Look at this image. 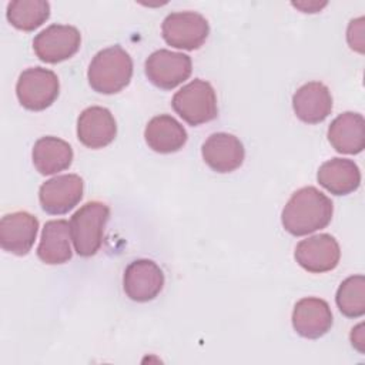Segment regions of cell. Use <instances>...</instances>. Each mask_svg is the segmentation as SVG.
<instances>
[{
  "instance_id": "ffe728a7",
  "label": "cell",
  "mask_w": 365,
  "mask_h": 365,
  "mask_svg": "<svg viewBox=\"0 0 365 365\" xmlns=\"http://www.w3.org/2000/svg\"><path fill=\"white\" fill-rule=\"evenodd\" d=\"M71 231L66 220H51L44 224L40 244L37 247V257L48 265L64 264L73 257L70 247Z\"/></svg>"
},
{
  "instance_id": "2e32d148",
  "label": "cell",
  "mask_w": 365,
  "mask_h": 365,
  "mask_svg": "<svg viewBox=\"0 0 365 365\" xmlns=\"http://www.w3.org/2000/svg\"><path fill=\"white\" fill-rule=\"evenodd\" d=\"M292 108L295 115L307 124L322 123L332 110L331 91L321 81H309L292 96Z\"/></svg>"
},
{
  "instance_id": "5bb4252c",
  "label": "cell",
  "mask_w": 365,
  "mask_h": 365,
  "mask_svg": "<svg viewBox=\"0 0 365 365\" xmlns=\"http://www.w3.org/2000/svg\"><path fill=\"white\" fill-rule=\"evenodd\" d=\"M201 154L212 171L225 174L242 164L245 150L238 137L228 133H214L204 141Z\"/></svg>"
},
{
  "instance_id": "ac0fdd59",
  "label": "cell",
  "mask_w": 365,
  "mask_h": 365,
  "mask_svg": "<svg viewBox=\"0 0 365 365\" xmlns=\"http://www.w3.org/2000/svg\"><path fill=\"white\" fill-rule=\"evenodd\" d=\"M144 138L153 151L171 154L184 147L188 135L185 128L173 115L160 114L147 123Z\"/></svg>"
},
{
  "instance_id": "603a6c76",
  "label": "cell",
  "mask_w": 365,
  "mask_h": 365,
  "mask_svg": "<svg viewBox=\"0 0 365 365\" xmlns=\"http://www.w3.org/2000/svg\"><path fill=\"white\" fill-rule=\"evenodd\" d=\"M336 307L348 318H359L365 314V277L351 275L341 282L335 295Z\"/></svg>"
},
{
  "instance_id": "7402d4cb",
  "label": "cell",
  "mask_w": 365,
  "mask_h": 365,
  "mask_svg": "<svg viewBox=\"0 0 365 365\" xmlns=\"http://www.w3.org/2000/svg\"><path fill=\"white\" fill-rule=\"evenodd\" d=\"M6 16L17 30L33 31L50 17V4L44 0H14L7 4Z\"/></svg>"
},
{
  "instance_id": "9c48e42d",
  "label": "cell",
  "mask_w": 365,
  "mask_h": 365,
  "mask_svg": "<svg viewBox=\"0 0 365 365\" xmlns=\"http://www.w3.org/2000/svg\"><path fill=\"white\" fill-rule=\"evenodd\" d=\"M83 191L84 182L80 175H57L40 185V205L47 214H66L80 202V200L83 198Z\"/></svg>"
},
{
  "instance_id": "6da1fadb",
  "label": "cell",
  "mask_w": 365,
  "mask_h": 365,
  "mask_svg": "<svg viewBox=\"0 0 365 365\" xmlns=\"http://www.w3.org/2000/svg\"><path fill=\"white\" fill-rule=\"evenodd\" d=\"M332 212L331 198L315 187H302L285 204L281 222L287 232L301 237L325 228L332 220Z\"/></svg>"
},
{
  "instance_id": "8fae6325",
  "label": "cell",
  "mask_w": 365,
  "mask_h": 365,
  "mask_svg": "<svg viewBox=\"0 0 365 365\" xmlns=\"http://www.w3.org/2000/svg\"><path fill=\"white\" fill-rule=\"evenodd\" d=\"M163 287V269L151 259H134L124 269V292L135 302H148L154 299L161 292Z\"/></svg>"
},
{
  "instance_id": "3957f363",
  "label": "cell",
  "mask_w": 365,
  "mask_h": 365,
  "mask_svg": "<svg viewBox=\"0 0 365 365\" xmlns=\"http://www.w3.org/2000/svg\"><path fill=\"white\" fill-rule=\"evenodd\" d=\"M110 218V208L100 201L81 205L71 217L70 231L76 252L80 257H93L103 244L104 228Z\"/></svg>"
},
{
  "instance_id": "52a82bcc",
  "label": "cell",
  "mask_w": 365,
  "mask_h": 365,
  "mask_svg": "<svg viewBox=\"0 0 365 365\" xmlns=\"http://www.w3.org/2000/svg\"><path fill=\"white\" fill-rule=\"evenodd\" d=\"M144 70L147 78L155 87L173 90L191 76L192 61L184 53L160 48L147 57Z\"/></svg>"
},
{
  "instance_id": "44dd1931",
  "label": "cell",
  "mask_w": 365,
  "mask_h": 365,
  "mask_svg": "<svg viewBox=\"0 0 365 365\" xmlns=\"http://www.w3.org/2000/svg\"><path fill=\"white\" fill-rule=\"evenodd\" d=\"M33 164L36 170L43 175H51L58 171L67 170L73 163L71 145L53 135L38 138L33 145Z\"/></svg>"
},
{
  "instance_id": "7a4b0ae2",
  "label": "cell",
  "mask_w": 365,
  "mask_h": 365,
  "mask_svg": "<svg viewBox=\"0 0 365 365\" xmlns=\"http://www.w3.org/2000/svg\"><path fill=\"white\" fill-rule=\"evenodd\" d=\"M133 76V60L120 46L98 51L87 71L91 88L100 94H115L128 86Z\"/></svg>"
},
{
  "instance_id": "277c9868",
  "label": "cell",
  "mask_w": 365,
  "mask_h": 365,
  "mask_svg": "<svg viewBox=\"0 0 365 365\" xmlns=\"http://www.w3.org/2000/svg\"><path fill=\"white\" fill-rule=\"evenodd\" d=\"M174 111L190 125H200L218 115L217 96L212 86L201 78H195L182 86L173 97Z\"/></svg>"
},
{
  "instance_id": "8992f818",
  "label": "cell",
  "mask_w": 365,
  "mask_h": 365,
  "mask_svg": "<svg viewBox=\"0 0 365 365\" xmlns=\"http://www.w3.org/2000/svg\"><path fill=\"white\" fill-rule=\"evenodd\" d=\"M161 33L171 47L197 50L205 43L210 26L207 19L197 11H175L164 19Z\"/></svg>"
},
{
  "instance_id": "cb8c5ba5",
  "label": "cell",
  "mask_w": 365,
  "mask_h": 365,
  "mask_svg": "<svg viewBox=\"0 0 365 365\" xmlns=\"http://www.w3.org/2000/svg\"><path fill=\"white\" fill-rule=\"evenodd\" d=\"M295 7H298V9H301L304 13H317L318 10H321L327 3H317V1H314V3H292Z\"/></svg>"
},
{
  "instance_id": "5b68a950",
  "label": "cell",
  "mask_w": 365,
  "mask_h": 365,
  "mask_svg": "<svg viewBox=\"0 0 365 365\" xmlns=\"http://www.w3.org/2000/svg\"><path fill=\"white\" fill-rule=\"evenodd\" d=\"M60 83L54 71L43 67L26 68L17 80L16 94L20 104L30 111L50 107L58 97Z\"/></svg>"
},
{
  "instance_id": "e0dca14e",
  "label": "cell",
  "mask_w": 365,
  "mask_h": 365,
  "mask_svg": "<svg viewBox=\"0 0 365 365\" xmlns=\"http://www.w3.org/2000/svg\"><path fill=\"white\" fill-rule=\"evenodd\" d=\"M328 141L342 154H359L365 148V120L362 114L346 111L328 127Z\"/></svg>"
},
{
  "instance_id": "9a60e30c",
  "label": "cell",
  "mask_w": 365,
  "mask_h": 365,
  "mask_svg": "<svg viewBox=\"0 0 365 365\" xmlns=\"http://www.w3.org/2000/svg\"><path fill=\"white\" fill-rule=\"evenodd\" d=\"M117 134V124L106 107L91 106L81 111L77 120V138L88 148L97 150L108 145Z\"/></svg>"
},
{
  "instance_id": "4fadbf2b",
  "label": "cell",
  "mask_w": 365,
  "mask_h": 365,
  "mask_svg": "<svg viewBox=\"0 0 365 365\" xmlns=\"http://www.w3.org/2000/svg\"><path fill=\"white\" fill-rule=\"evenodd\" d=\"M332 312L325 299L307 297L299 299L292 311L295 332L308 339L324 336L332 327Z\"/></svg>"
},
{
  "instance_id": "30bf717a",
  "label": "cell",
  "mask_w": 365,
  "mask_h": 365,
  "mask_svg": "<svg viewBox=\"0 0 365 365\" xmlns=\"http://www.w3.org/2000/svg\"><path fill=\"white\" fill-rule=\"evenodd\" d=\"M294 257L305 271L322 274L336 268L341 258V250L332 235L317 234L301 240L295 247Z\"/></svg>"
},
{
  "instance_id": "ba28073f",
  "label": "cell",
  "mask_w": 365,
  "mask_h": 365,
  "mask_svg": "<svg viewBox=\"0 0 365 365\" xmlns=\"http://www.w3.org/2000/svg\"><path fill=\"white\" fill-rule=\"evenodd\" d=\"M81 44V34L74 26L51 24L40 31L33 40L36 56L50 64L73 57Z\"/></svg>"
},
{
  "instance_id": "7c38bea8",
  "label": "cell",
  "mask_w": 365,
  "mask_h": 365,
  "mask_svg": "<svg viewBox=\"0 0 365 365\" xmlns=\"http://www.w3.org/2000/svg\"><path fill=\"white\" fill-rule=\"evenodd\" d=\"M38 231V220L27 211L6 214L0 220V245L14 255H26L31 250Z\"/></svg>"
},
{
  "instance_id": "d6986e66",
  "label": "cell",
  "mask_w": 365,
  "mask_h": 365,
  "mask_svg": "<svg viewBox=\"0 0 365 365\" xmlns=\"http://www.w3.org/2000/svg\"><path fill=\"white\" fill-rule=\"evenodd\" d=\"M318 182L334 195H346L359 188V167L348 158H331L325 161L317 174Z\"/></svg>"
}]
</instances>
